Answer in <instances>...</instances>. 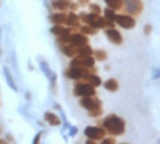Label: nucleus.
Returning <instances> with one entry per match:
<instances>
[{"label":"nucleus","instance_id":"obj_6","mask_svg":"<svg viewBox=\"0 0 160 144\" xmlns=\"http://www.w3.org/2000/svg\"><path fill=\"white\" fill-rule=\"evenodd\" d=\"M85 135L90 141H101L106 136V130H102V127H88L85 130Z\"/></svg>","mask_w":160,"mask_h":144},{"label":"nucleus","instance_id":"obj_12","mask_svg":"<svg viewBox=\"0 0 160 144\" xmlns=\"http://www.w3.org/2000/svg\"><path fill=\"white\" fill-rule=\"evenodd\" d=\"M82 78L85 82H88L90 85H93V87H98V85H101V80H99V77L96 75V74H90L87 69H85V72H83V75H82Z\"/></svg>","mask_w":160,"mask_h":144},{"label":"nucleus","instance_id":"obj_22","mask_svg":"<svg viewBox=\"0 0 160 144\" xmlns=\"http://www.w3.org/2000/svg\"><path fill=\"white\" fill-rule=\"evenodd\" d=\"M115 16H117V11H115V10H112V8H109V7L104 10V18H106V19L114 21V19H115Z\"/></svg>","mask_w":160,"mask_h":144},{"label":"nucleus","instance_id":"obj_20","mask_svg":"<svg viewBox=\"0 0 160 144\" xmlns=\"http://www.w3.org/2000/svg\"><path fill=\"white\" fill-rule=\"evenodd\" d=\"M78 29H82V34H85V35H88V34H90V35H95V34L98 32V29H95L93 26H88V24H87V26H80Z\"/></svg>","mask_w":160,"mask_h":144},{"label":"nucleus","instance_id":"obj_10","mask_svg":"<svg viewBox=\"0 0 160 144\" xmlns=\"http://www.w3.org/2000/svg\"><path fill=\"white\" fill-rule=\"evenodd\" d=\"M85 69L82 67H77V66H71L68 71H66V75H68V78H71V80H78V78H82Z\"/></svg>","mask_w":160,"mask_h":144},{"label":"nucleus","instance_id":"obj_23","mask_svg":"<svg viewBox=\"0 0 160 144\" xmlns=\"http://www.w3.org/2000/svg\"><path fill=\"white\" fill-rule=\"evenodd\" d=\"M93 53H95V59H98V61H104L106 58H108L104 50H96V51H93Z\"/></svg>","mask_w":160,"mask_h":144},{"label":"nucleus","instance_id":"obj_19","mask_svg":"<svg viewBox=\"0 0 160 144\" xmlns=\"http://www.w3.org/2000/svg\"><path fill=\"white\" fill-rule=\"evenodd\" d=\"M77 56H93V50H91V47H88V45L78 47V53H77Z\"/></svg>","mask_w":160,"mask_h":144},{"label":"nucleus","instance_id":"obj_27","mask_svg":"<svg viewBox=\"0 0 160 144\" xmlns=\"http://www.w3.org/2000/svg\"><path fill=\"white\" fill-rule=\"evenodd\" d=\"M2 142H3V141H2V139H0V144H2Z\"/></svg>","mask_w":160,"mask_h":144},{"label":"nucleus","instance_id":"obj_24","mask_svg":"<svg viewBox=\"0 0 160 144\" xmlns=\"http://www.w3.org/2000/svg\"><path fill=\"white\" fill-rule=\"evenodd\" d=\"M90 13H95V15H101V8L98 5H90Z\"/></svg>","mask_w":160,"mask_h":144},{"label":"nucleus","instance_id":"obj_21","mask_svg":"<svg viewBox=\"0 0 160 144\" xmlns=\"http://www.w3.org/2000/svg\"><path fill=\"white\" fill-rule=\"evenodd\" d=\"M45 120L48 123H51V125H59V119H58L55 114H51V112H47L45 114Z\"/></svg>","mask_w":160,"mask_h":144},{"label":"nucleus","instance_id":"obj_13","mask_svg":"<svg viewBox=\"0 0 160 144\" xmlns=\"http://www.w3.org/2000/svg\"><path fill=\"white\" fill-rule=\"evenodd\" d=\"M71 27H62V24H55V27H51V32L56 37H62V35H69L71 34Z\"/></svg>","mask_w":160,"mask_h":144},{"label":"nucleus","instance_id":"obj_26","mask_svg":"<svg viewBox=\"0 0 160 144\" xmlns=\"http://www.w3.org/2000/svg\"><path fill=\"white\" fill-rule=\"evenodd\" d=\"M78 2H80V5H88L90 0H78Z\"/></svg>","mask_w":160,"mask_h":144},{"label":"nucleus","instance_id":"obj_8","mask_svg":"<svg viewBox=\"0 0 160 144\" xmlns=\"http://www.w3.org/2000/svg\"><path fill=\"white\" fill-rule=\"evenodd\" d=\"M69 43L74 47H83L88 45V38L85 34H69Z\"/></svg>","mask_w":160,"mask_h":144},{"label":"nucleus","instance_id":"obj_14","mask_svg":"<svg viewBox=\"0 0 160 144\" xmlns=\"http://www.w3.org/2000/svg\"><path fill=\"white\" fill-rule=\"evenodd\" d=\"M51 5H53V8H56L59 11H68V10H71V0H55Z\"/></svg>","mask_w":160,"mask_h":144},{"label":"nucleus","instance_id":"obj_1","mask_svg":"<svg viewBox=\"0 0 160 144\" xmlns=\"http://www.w3.org/2000/svg\"><path fill=\"white\" fill-rule=\"evenodd\" d=\"M101 125L106 130V133H109L112 136H118V135L125 133V122H123V119H120L118 115H114V114L108 115L102 120Z\"/></svg>","mask_w":160,"mask_h":144},{"label":"nucleus","instance_id":"obj_2","mask_svg":"<svg viewBox=\"0 0 160 144\" xmlns=\"http://www.w3.org/2000/svg\"><path fill=\"white\" fill-rule=\"evenodd\" d=\"M80 106L85 107L90 112V117H99L102 114V106H101V101L93 95V96H82L80 99Z\"/></svg>","mask_w":160,"mask_h":144},{"label":"nucleus","instance_id":"obj_7","mask_svg":"<svg viewBox=\"0 0 160 144\" xmlns=\"http://www.w3.org/2000/svg\"><path fill=\"white\" fill-rule=\"evenodd\" d=\"M120 27H123V29H133L135 27V16H130V15H117L115 19H114Z\"/></svg>","mask_w":160,"mask_h":144},{"label":"nucleus","instance_id":"obj_5","mask_svg":"<svg viewBox=\"0 0 160 144\" xmlns=\"http://www.w3.org/2000/svg\"><path fill=\"white\" fill-rule=\"evenodd\" d=\"M75 96H93L95 95V87L90 85L88 82H78L74 88Z\"/></svg>","mask_w":160,"mask_h":144},{"label":"nucleus","instance_id":"obj_18","mask_svg":"<svg viewBox=\"0 0 160 144\" xmlns=\"http://www.w3.org/2000/svg\"><path fill=\"white\" fill-rule=\"evenodd\" d=\"M104 2L108 3L109 8H112L115 11H120V10H122V7H123V0H104Z\"/></svg>","mask_w":160,"mask_h":144},{"label":"nucleus","instance_id":"obj_25","mask_svg":"<svg viewBox=\"0 0 160 144\" xmlns=\"http://www.w3.org/2000/svg\"><path fill=\"white\" fill-rule=\"evenodd\" d=\"M101 141H102L104 144H114V142H115V136H112V135H111V138H106V136H104Z\"/></svg>","mask_w":160,"mask_h":144},{"label":"nucleus","instance_id":"obj_11","mask_svg":"<svg viewBox=\"0 0 160 144\" xmlns=\"http://www.w3.org/2000/svg\"><path fill=\"white\" fill-rule=\"evenodd\" d=\"M106 37L109 38V40L112 42V43H115V45H120L122 43V35H120V32L118 31H115L114 27H111V29H106Z\"/></svg>","mask_w":160,"mask_h":144},{"label":"nucleus","instance_id":"obj_17","mask_svg":"<svg viewBox=\"0 0 160 144\" xmlns=\"http://www.w3.org/2000/svg\"><path fill=\"white\" fill-rule=\"evenodd\" d=\"M104 88L111 91V93H115V91L118 90V82L115 80V78H109V80L104 82Z\"/></svg>","mask_w":160,"mask_h":144},{"label":"nucleus","instance_id":"obj_4","mask_svg":"<svg viewBox=\"0 0 160 144\" xmlns=\"http://www.w3.org/2000/svg\"><path fill=\"white\" fill-rule=\"evenodd\" d=\"M71 66H77L82 69H93V66H95V58L93 56H75L71 62Z\"/></svg>","mask_w":160,"mask_h":144},{"label":"nucleus","instance_id":"obj_9","mask_svg":"<svg viewBox=\"0 0 160 144\" xmlns=\"http://www.w3.org/2000/svg\"><path fill=\"white\" fill-rule=\"evenodd\" d=\"M64 24L71 29H78L80 27V18L75 15V13H66V21Z\"/></svg>","mask_w":160,"mask_h":144},{"label":"nucleus","instance_id":"obj_15","mask_svg":"<svg viewBox=\"0 0 160 144\" xmlns=\"http://www.w3.org/2000/svg\"><path fill=\"white\" fill-rule=\"evenodd\" d=\"M50 21L53 24H64V21H66V11H58V13H55V15H51Z\"/></svg>","mask_w":160,"mask_h":144},{"label":"nucleus","instance_id":"obj_16","mask_svg":"<svg viewBox=\"0 0 160 144\" xmlns=\"http://www.w3.org/2000/svg\"><path fill=\"white\" fill-rule=\"evenodd\" d=\"M62 51H64V55L66 56H69V58H75L77 56V53H78V47H74V45H71V43H68L64 48H62Z\"/></svg>","mask_w":160,"mask_h":144},{"label":"nucleus","instance_id":"obj_3","mask_svg":"<svg viewBox=\"0 0 160 144\" xmlns=\"http://www.w3.org/2000/svg\"><path fill=\"white\" fill-rule=\"evenodd\" d=\"M122 10L125 11V15L130 16H136L142 11V2L141 0H123V7Z\"/></svg>","mask_w":160,"mask_h":144}]
</instances>
